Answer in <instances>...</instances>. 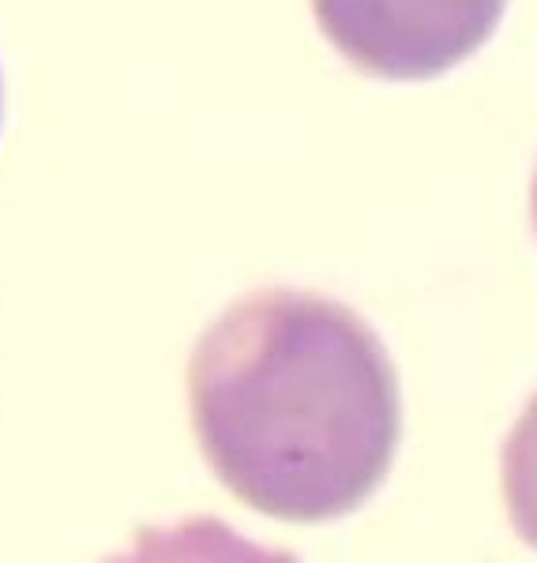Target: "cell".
<instances>
[{
	"label": "cell",
	"instance_id": "2",
	"mask_svg": "<svg viewBox=\"0 0 537 563\" xmlns=\"http://www.w3.org/2000/svg\"><path fill=\"white\" fill-rule=\"evenodd\" d=\"M507 0H313L327 42L369 76L436 79L470 60L504 20Z\"/></svg>",
	"mask_w": 537,
	"mask_h": 563
},
{
	"label": "cell",
	"instance_id": "4",
	"mask_svg": "<svg viewBox=\"0 0 537 563\" xmlns=\"http://www.w3.org/2000/svg\"><path fill=\"white\" fill-rule=\"evenodd\" d=\"M504 499L515 533L537 549V395L504 443Z\"/></svg>",
	"mask_w": 537,
	"mask_h": 563
},
{
	"label": "cell",
	"instance_id": "6",
	"mask_svg": "<svg viewBox=\"0 0 537 563\" xmlns=\"http://www.w3.org/2000/svg\"><path fill=\"white\" fill-rule=\"evenodd\" d=\"M0 98H4V95H0ZM0 113H4V102H0Z\"/></svg>",
	"mask_w": 537,
	"mask_h": 563
},
{
	"label": "cell",
	"instance_id": "5",
	"mask_svg": "<svg viewBox=\"0 0 537 563\" xmlns=\"http://www.w3.org/2000/svg\"><path fill=\"white\" fill-rule=\"evenodd\" d=\"M530 207H534V230H537V174H534V188H530Z\"/></svg>",
	"mask_w": 537,
	"mask_h": 563
},
{
	"label": "cell",
	"instance_id": "1",
	"mask_svg": "<svg viewBox=\"0 0 537 563\" xmlns=\"http://www.w3.org/2000/svg\"><path fill=\"white\" fill-rule=\"evenodd\" d=\"M188 402L215 477L282 522L358 511L403 435V390L380 334L305 289H260L226 308L193 353Z\"/></svg>",
	"mask_w": 537,
	"mask_h": 563
},
{
	"label": "cell",
	"instance_id": "3",
	"mask_svg": "<svg viewBox=\"0 0 537 563\" xmlns=\"http://www.w3.org/2000/svg\"><path fill=\"white\" fill-rule=\"evenodd\" d=\"M109 563H297L294 552L249 541L211 515L177 526H143L132 549Z\"/></svg>",
	"mask_w": 537,
	"mask_h": 563
}]
</instances>
